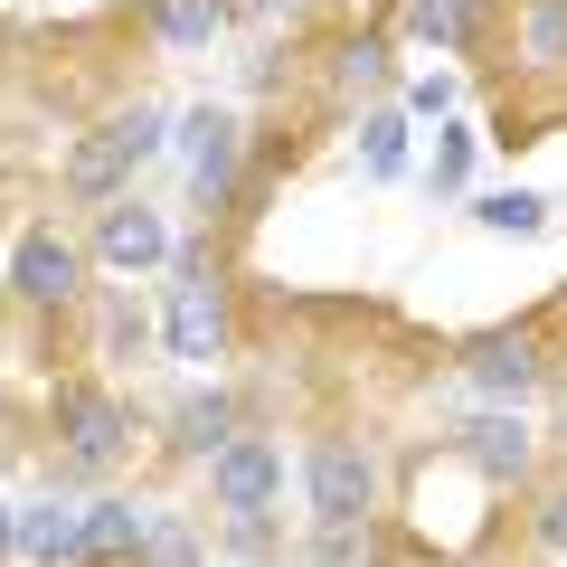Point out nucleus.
I'll use <instances>...</instances> for the list:
<instances>
[{"label":"nucleus","instance_id":"obj_7","mask_svg":"<svg viewBox=\"0 0 567 567\" xmlns=\"http://www.w3.org/2000/svg\"><path fill=\"white\" fill-rule=\"evenodd\" d=\"M10 548H20V558H39V567H66V558H85V511H66V502H39V511H20Z\"/></svg>","mask_w":567,"mask_h":567},{"label":"nucleus","instance_id":"obj_19","mask_svg":"<svg viewBox=\"0 0 567 567\" xmlns=\"http://www.w3.org/2000/svg\"><path fill=\"white\" fill-rule=\"evenodd\" d=\"M181 435H189L199 454H208V445H227V406H218V398H208V406H189V416H181Z\"/></svg>","mask_w":567,"mask_h":567},{"label":"nucleus","instance_id":"obj_20","mask_svg":"<svg viewBox=\"0 0 567 567\" xmlns=\"http://www.w3.org/2000/svg\"><path fill=\"white\" fill-rule=\"evenodd\" d=\"M539 529H548V548H567V502H548V520H539Z\"/></svg>","mask_w":567,"mask_h":567},{"label":"nucleus","instance_id":"obj_4","mask_svg":"<svg viewBox=\"0 0 567 567\" xmlns=\"http://www.w3.org/2000/svg\"><path fill=\"white\" fill-rule=\"evenodd\" d=\"M10 275H20V293H29V303H66L85 265H76V246H66L58 227H29V237H20V256H10Z\"/></svg>","mask_w":567,"mask_h":567},{"label":"nucleus","instance_id":"obj_11","mask_svg":"<svg viewBox=\"0 0 567 567\" xmlns=\"http://www.w3.org/2000/svg\"><path fill=\"white\" fill-rule=\"evenodd\" d=\"M85 548H95V558H123V548H142V511L95 502V511H85Z\"/></svg>","mask_w":567,"mask_h":567},{"label":"nucleus","instance_id":"obj_1","mask_svg":"<svg viewBox=\"0 0 567 567\" xmlns=\"http://www.w3.org/2000/svg\"><path fill=\"white\" fill-rule=\"evenodd\" d=\"M152 152H162V123H152V114H123L114 133H95L76 162H66V189H76V199H104V189H114L133 162H152Z\"/></svg>","mask_w":567,"mask_h":567},{"label":"nucleus","instance_id":"obj_9","mask_svg":"<svg viewBox=\"0 0 567 567\" xmlns=\"http://www.w3.org/2000/svg\"><path fill=\"white\" fill-rule=\"evenodd\" d=\"M152 29H162L171 48H208L227 29V0H152Z\"/></svg>","mask_w":567,"mask_h":567},{"label":"nucleus","instance_id":"obj_5","mask_svg":"<svg viewBox=\"0 0 567 567\" xmlns=\"http://www.w3.org/2000/svg\"><path fill=\"white\" fill-rule=\"evenodd\" d=\"M218 341H227V312L208 293V275L189 265L181 293H171V360H218Z\"/></svg>","mask_w":567,"mask_h":567},{"label":"nucleus","instance_id":"obj_6","mask_svg":"<svg viewBox=\"0 0 567 567\" xmlns=\"http://www.w3.org/2000/svg\"><path fill=\"white\" fill-rule=\"evenodd\" d=\"M58 425H66V454H76V464H114V445H123L114 398H95V388H66V398H58Z\"/></svg>","mask_w":567,"mask_h":567},{"label":"nucleus","instance_id":"obj_22","mask_svg":"<svg viewBox=\"0 0 567 567\" xmlns=\"http://www.w3.org/2000/svg\"><path fill=\"white\" fill-rule=\"evenodd\" d=\"M265 10H284V0H265Z\"/></svg>","mask_w":567,"mask_h":567},{"label":"nucleus","instance_id":"obj_17","mask_svg":"<svg viewBox=\"0 0 567 567\" xmlns=\"http://www.w3.org/2000/svg\"><path fill=\"white\" fill-rule=\"evenodd\" d=\"M483 227H511V237H529V227H539V199H529V189H502V199H483Z\"/></svg>","mask_w":567,"mask_h":567},{"label":"nucleus","instance_id":"obj_14","mask_svg":"<svg viewBox=\"0 0 567 567\" xmlns=\"http://www.w3.org/2000/svg\"><path fill=\"white\" fill-rule=\"evenodd\" d=\"M312 567H369V529H360V520H322V539H312Z\"/></svg>","mask_w":567,"mask_h":567},{"label":"nucleus","instance_id":"obj_13","mask_svg":"<svg viewBox=\"0 0 567 567\" xmlns=\"http://www.w3.org/2000/svg\"><path fill=\"white\" fill-rule=\"evenodd\" d=\"M473 454H483L492 473H520V464H529V445H520V416H483V425H473Z\"/></svg>","mask_w":567,"mask_h":567},{"label":"nucleus","instance_id":"obj_21","mask_svg":"<svg viewBox=\"0 0 567 567\" xmlns=\"http://www.w3.org/2000/svg\"><path fill=\"white\" fill-rule=\"evenodd\" d=\"M10 529H20V511H10V502H0V548H10Z\"/></svg>","mask_w":567,"mask_h":567},{"label":"nucleus","instance_id":"obj_8","mask_svg":"<svg viewBox=\"0 0 567 567\" xmlns=\"http://www.w3.org/2000/svg\"><path fill=\"white\" fill-rule=\"evenodd\" d=\"M189 171H199V189H227V171H237V123L227 114H189Z\"/></svg>","mask_w":567,"mask_h":567},{"label":"nucleus","instance_id":"obj_18","mask_svg":"<svg viewBox=\"0 0 567 567\" xmlns=\"http://www.w3.org/2000/svg\"><path fill=\"white\" fill-rule=\"evenodd\" d=\"M567 48V0H539L529 10V58H558Z\"/></svg>","mask_w":567,"mask_h":567},{"label":"nucleus","instance_id":"obj_12","mask_svg":"<svg viewBox=\"0 0 567 567\" xmlns=\"http://www.w3.org/2000/svg\"><path fill=\"white\" fill-rule=\"evenodd\" d=\"M473 379L520 398V388H529V341H483V350H473Z\"/></svg>","mask_w":567,"mask_h":567},{"label":"nucleus","instance_id":"obj_10","mask_svg":"<svg viewBox=\"0 0 567 567\" xmlns=\"http://www.w3.org/2000/svg\"><path fill=\"white\" fill-rule=\"evenodd\" d=\"M162 218H152V208H104V256H114V265H152V256H162Z\"/></svg>","mask_w":567,"mask_h":567},{"label":"nucleus","instance_id":"obj_16","mask_svg":"<svg viewBox=\"0 0 567 567\" xmlns=\"http://www.w3.org/2000/svg\"><path fill=\"white\" fill-rule=\"evenodd\" d=\"M464 29H473L464 0H425V10H416V39L425 48H464Z\"/></svg>","mask_w":567,"mask_h":567},{"label":"nucleus","instance_id":"obj_15","mask_svg":"<svg viewBox=\"0 0 567 567\" xmlns=\"http://www.w3.org/2000/svg\"><path fill=\"white\" fill-rule=\"evenodd\" d=\"M360 162L379 171V181H388V171L406 162V123H398V114H379V123H360Z\"/></svg>","mask_w":567,"mask_h":567},{"label":"nucleus","instance_id":"obj_3","mask_svg":"<svg viewBox=\"0 0 567 567\" xmlns=\"http://www.w3.org/2000/svg\"><path fill=\"white\" fill-rule=\"evenodd\" d=\"M275 483H284V454L265 445V435H227L218 445V502L227 511H265Z\"/></svg>","mask_w":567,"mask_h":567},{"label":"nucleus","instance_id":"obj_2","mask_svg":"<svg viewBox=\"0 0 567 567\" xmlns=\"http://www.w3.org/2000/svg\"><path fill=\"white\" fill-rule=\"evenodd\" d=\"M369 492H379V473H369L360 445L312 454V511H322V520H369Z\"/></svg>","mask_w":567,"mask_h":567}]
</instances>
